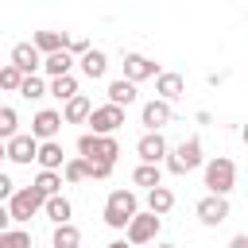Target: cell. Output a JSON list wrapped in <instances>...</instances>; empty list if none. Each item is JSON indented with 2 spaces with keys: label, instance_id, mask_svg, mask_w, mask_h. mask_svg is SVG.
<instances>
[{
  "label": "cell",
  "instance_id": "1",
  "mask_svg": "<svg viewBox=\"0 0 248 248\" xmlns=\"http://www.w3.org/2000/svg\"><path fill=\"white\" fill-rule=\"evenodd\" d=\"M39 209H46V194L31 182V186H23V190H16L12 198H8V217L12 221H31Z\"/></svg>",
  "mask_w": 248,
  "mask_h": 248
},
{
  "label": "cell",
  "instance_id": "2",
  "mask_svg": "<svg viewBox=\"0 0 248 248\" xmlns=\"http://www.w3.org/2000/svg\"><path fill=\"white\" fill-rule=\"evenodd\" d=\"M136 213L140 209H136V194L132 190H112L108 194V202H105V225L108 229H128Z\"/></svg>",
  "mask_w": 248,
  "mask_h": 248
},
{
  "label": "cell",
  "instance_id": "3",
  "mask_svg": "<svg viewBox=\"0 0 248 248\" xmlns=\"http://www.w3.org/2000/svg\"><path fill=\"white\" fill-rule=\"evenodd\" d=\"M78 151H81L85 159L116 163V155H120V143H116L112 136H101V132H85V136H78Z\"/></svg>",
  "mask_w": 248,
  "mask_h": 248
},
{
  "label": "cell",
  "instance_id": "4",
  "mask_svg": "<svg viewBox=\"0 0 248 248\" xmlns=\"http://www.w3.org/2000/svg\"><path fill=\"white\" fill-rule=\"evenodd\" d=\"M194 167H202V140H182L167 155V170L170 174H190Z\"/></svg>",
  "mask_w": 248,
  "mask_h": 248
},
{
  "label": "cell",
  "instance_id": "5",
  "mask_svg": "<svg viewBox=\"0 0 248 248\" xmlns=\"http://www.w3.org/2000/svg\"><path fill=\"white\" fill-rule=\"evenodd\" d=\"M232 182H236V167H232V159L217 155V159L205 163V186H209V194H229Z\"/></svg>",
  "mask_w": 248,
  "mask_h": 248
},
{
  "label": "cell",
  "instance_id": "6",
  "mask_svg": "<svg viewBox=\"0 0 248 248\" xmlns=\"http://www.w3.org/2000/svg\"><path fill=\"white\" fill-rule=\"evenodd\" d=\"M159 229H163V213H155V209L136 213L132 225H128V244H151L159 236Z\"/></svg>",
  "mask_w": 248,
  "mask_h": 248
},
{
  "label": "cell",
  "instance_id": "7",
  "mask_svg": "<svg viewBox=\"0 0 248 248\" xmlns=\"http://www.w3.org/2000/svg\"><path fill=\"white\" fill-rule=\"evenodd\" d=\"M198 221L209 225V229H217L221 221H229V202H225V194H205V198L198 202Z\"/></svg>",
  "mask_w": 248,
  "mask_h": 248
},
{
  "label": "cell",
  "instance_id": "8",
  "mask_svg": "<svg viewBox=\"0 0 248 248\" xmlns=\"http://www.w3.org/2000/svg\"><path fill=\"white\" fill-rule=\"evenodd\" d=\"M89 124H93V132H101V136H112L120 124H124V108L120 105H101V108H93L89 112Z\"/></svg>",
  "mask_w": 248,
  "mask_h": 248
},
{
  "label": "cell",
  "instance_id": "9",
  "mask_svg": "<svg viewBox=\"0 0 248 248\" xmlns=\"http://www.w3.org/2000/svg\"><path fill=\"white\" fill-rule=\"evenodd\" d=\"M4 155H8L12 163H31V159H39V136H12V140H4Z\"/></svg>",
  "mask_w": 248,
  "mask_h": 248
},
{
  "label": "cell",
  "instance_id": "10",
  "mask_svg": "<svg viewBox=\"0 0 248 248\" xmlns=\"http://www.w3.org/2000/svg\"><path fill=\"white\" fill-rule=\"evenodd\" d=\"M43 58H46V54H43L35 43H16V46H12V62H16L23 74H35V70L43 66Z\"/></svg>",
  "mask_w": 248,
  "mask_h": 248
},
{
  "label": "cell",
  "instance_id": "11",
  "mask_svg": "<svg viewBox=\"0 0 248 248\" xmlns=\"http://www.w3.org/2000/svg\"><path fill=\"white\" fill-rule=\"evenodd\" d=\"M124 78L128 81H143V78H159V66L147 54H124Z\"/></svg>",
  "mask_w": 248,
  "mask_h": 248
},
{
  "label": "cell",
  "instance_id": "12",
  "mask_svg": "<svg viewBox=\"0 0 248 248\" xmlns=\"http://www.w3.org/2000/svg\"><path fill=\"white\" fill-rule=\"evenodd\" d=\"M62 112H54V108H43V112H35V120H31V136H39V140H54L58 136V128H62Z\"/></svg>",
  "mask_w": 248,
  "mask_h": 248
},
{
  "label": "cell",
  "instance_id": "13",
  "mask_svg": "<svg viewBox=\"0 0 248 248\" xmlns=\"http://www.w3.org/2000/svg\"><path fill=\"white\" fill-rule=\"evenodd\" d=\"M136 155H140V163H159V159H167V140L159 132H147V136H140Z\"/></svg>",
  "mask_w": 248,
  "mask_h": 248
},
{
  "label": "cell",
  "instance_id": "14",
  "mask_svg": "<svg viewBox=\"0 0 248 248\" xmlns=\"http://www.w3.org/2000/svg\"><path fill=\"white\" fill-rule=\"evenodd\" d=\"M163 124H170V101H163V97L159 101H147L143 105V128L147 132H159Z\"/></svg>",
  "mask_w": 248,
  "mask_h": 248
},
{
  "label": "cell",
  "instance_id": "15",
  "mask_svg": "<svg viewBox=\"0 0 248 248\" xmlns=\"http://www.w3.org/2000/svg\"><path fill=\"white\" fill-rule=\"evenodd\" d=\"M155 93H159L163 101H178V97L186 93V81H182V74H174V70L159 74V78H155Z\"/></svg>",
  "mask_w": 248,
  "mask_h": 248
},
{
  "label": "cell",
  "instance_id": "16",
  "mask_svg": "<svg viewBox=\"0 0 248 248\" xmlns=\"http://www.w3.org/2000/svg\"><path fill=\"white\" fill-rule=\"evenodd\" d=\"M39 167H43V170H58V167H66L62 143H54V140H43V143H39Z\"/></svg>",
  "mask_w": 248,
  "mask_h": 248
},
{
  "label": "cell",
  "instance_id": "17",
  "mask_svg": "<svg viewBox=\"0 0 248 248\" xmlns=\"http://www.w3.org/2000/svg\"><path fill=\"white\" fill-rule=\"evenodd\" d=\"M43 54H54V50H66V43H70V35L66 31H35V39H31Z\"/></svg>",
  "mask_w": 248,
  "mask_h": 248
},
{
  "label": "cell",
  "instance_id": "18",
  "mask_svg": "<svg viewBox=\"0 0 248 248\" xmlns=\"http://www.w3.org/2000/svg\"><path fill=\"white\" fill-rule=\"evenodd\" d=\"M105 70H108V58H105L101 50L89 46V50L81 54V74H85L89 81H97V78H105Z\"/></svg>",
  "mask_w": 248,
  "mask_h": 248
},
{
  "label": "cell",
  "instance_id": "19",
  "mask_svg": "<svg viewBox=\"0 0 248 248\" xmlns=\"http://www.w3.org/2000/svg\"><path fill=\"white\" fill-rule=\"evenodd\" d=\"M108 101H112V105H120V108H128V105L136 101V81H128V78L108 81Z\"/></svg>",
  "mask_w": 248,
  "mask_h": 248
},
{
  "label": "cell",
  "instance_id": "20",
  "mask_svg": "<svg viewBox=\"0 0 248 248\" xmlns=\"http://www.w3.org/2000/svg\"><path fill=\"white\" fill-rule=\"evenodd\" d=\"M89 112H93V105H89V97H85V93L70 97V101H66V108H62L66 124H81V120H89Z\"/></svg>",
  "mask_w": 248,
  "mask_h": 248
},
{
  "label": "cell",
  "instance_id": "21",
  "mask_svg": "<svg viewBox=\"0 0 248 248\" xmlns=\"http://www.w3.org/2000/svg\"><path fill=\"white\" fill-rule=\"evenodd\" d=\"M70 66H74V54H70V50H54V54H46V58H43V70H46L50 78L70 74Z\"/></svg>",
  "mask_w": 248,
  "mask_h": 248
},
{
  "label": "cell",
  "instance_id": "22",
  "mask_svg": "<svg viewBox=\"0 0 248 248\" xmlns=\"http://www.w3.org/2000/svg\"><path fill=\"white\" fill-rule=\"evenodd\" d=\"M132 182H136V186H147V190H151V186H159V182H163L159 163H140V167L132 170Z\"/></svg>",
  "mask_w": 248,
  "mask_h": 248
},
{
  "label": "cell",
  "instance_id": "23",
  "mask_svg": "<svg viewBox=\"0 0 248 248\" xmlns=\"http://www.w3.org/2000/svg\"><path fill=\"white\" fill-rule=\"evenodd\" d=\"M170 205H174V194H170L163 182L147 190V209H155V213H170Z\"/></svg>",
  "mask_w": 248,
  "mask_h": 248
},
{
  "label": "cell",
  "instance_id": "24",
  "mask_svg": "<svg viewBox=\"0 0 248 248\" xmlns=\"http://www.w3.org/2000/svg\"><path fill=\"white\" fill-rule=\"evenodd\" d=\"M70 213H74V209H70V202H66L62 194L46 198V217H50L54 225H66V221H70Z\"/></svg>",
  "mask_w": 248,
  "mask_h": 248
},
{
  "label": "cell",
  "instance_id": "25",
  "mask_svg": "<svg viewBox=\"0 0 248 248\" xmlns=\"http://www.w3.org/2000/svg\"><path fill=\"white\" fill-rule=\"evenodd\" d=\"M54 248H81V232H78V225H58L54 229Z\"/></svg>",
  "mask_w": 248,
  "mask_h": 248
},
{
  "label": "cell",
  "instance_id": "26",
  "mask_svg": "<svg viewBox=\"0 0 248 248\" xmlns=\"http://www.w3.org/2000/svg\"><path fill=\"white\" fill-rule=\"evenodd\" d=\"M50 93H54L58 101H70V97H78V81H74V74L50 78Z\"/></svg>",
  "mask_w": 248,
  "mask_h": 248
},
{
  "label": "cell",
  "instance_id": "27",
  "mask_svg": "<svg viewBox=\"0 0 248 248\" xmlns=\"http://www.w3.org/2000/svg\"><path fill=\"white\" fill-rule=\"evenodd\" d=\"M23 78H27V74H23V70H19L16 62H8V66L0 70V85H4L8 93H19V85H23Z\"/></svg>",
  "mask_w": 248,
  "mask_h": 248
},
{
  "label": "cell",
  "instance_id": "28",
  "mask_svg": "<svg viewBox=\"0 0 248 248\" xmlns=\"http://www.w3.org/2000/svg\"><path fill=\"white\" fill-rule=\"evenodd\" d=\"M62 174H66V182H81V178H89V159H85V155H78V159H66Z\"/></svg>",
  "mask_w": 248,
  "mask_h": 248
},
{
  "label": "cell",
  "instance_id": "29",
  "mask_svg": "<svg viewBox=\"0 0 248 248\" xmlns=\"http://www.w3.org/2000/svg\"><path fill=\"white\" fill-rule=\"evenodd\" d=\"M0 248H31V232H23V229H0Z\"/></svg>",
  "mask_w": 248,
  "mask_h": 248
},
{
  "label": "cell",
  "instance_id": "30",
  "mask_svg": "<svg viewBox=\"0 0 248 248\" xmlns=\"http://www.w3.org/2000/svg\"><path fill=\"white\" fill-rule=\"evenodd\" d=\"M43 93H50V89L43 85V78H35V74H27V78H23V85H19V97H27V101H39Z\"/></svg>",
  "mask_w": 248,
  "mask_h": 248
},
{
  "label": "cell",
  "instance_id": "31",
  "mask_svg": "<svg viewBox=\"0 0 248 248\" xmlns=\"http://www.w3.org/2000/svg\"><path fill=\"white\" fill-rule=\"evenodd\" d=\"M35 186H39L46 198H54L58 186H62V178H58V170H39V174H35Z\"/></svg>",
  "mask_w": 248,
  "mask_h": 248
},
{
  "label": "cell",
  "instance_id": "32",
  "mask_svg": "<svg viewBox=\"0 0 248 248\" xmlns=\"http://www.w3.org/2000/svg\"><path fill=\"white\" fill-rule=\"evenodd\" d=\"M0 136H4V140H12V136H16V108H12V105H4V108H0Z\"/></svg>",
  "mask_w": 248,
  "mask_h": 248
},
{
  "label": "cell",
  "instance_id": "33",
  "mask_svg": "<svg viewBox=\"0 0 248 248\" xmlns=\"http://www.w3.org/2000/svg\"><path fill=\"white\" fill-rule=\"evenodd\" d=\"M112 174V163H101V159H89V178H108Z\"/></svg>",
  "mask_w": 248,
  "mask_h": 248
},
{
  "label": "cell",
  "instance_id": "34",
  "mask_svg": "<svg viewBox=\"0 0 248 248\" xmlns=\"http://www.w3.org/2000/svg\"><path fill=\"white\" fill-rule=\"evenodd\" d=\"M66 50H70V54H78V58H81V54H85V50H89V43H85V39H81V35H70V43H66Z\"/></svg>",
  "mask_w": 248,
  "mask_h": 248
},
{
  "label": "cell",
  "instance_id": "35",
  "mask_svg": "<svg viewBox=\"0 0 248 248\" xmlns=\"http://www.w3.org/2000/svg\"><path fill=\"white\" fill-rule=\"evenodd\" d=\"M12 194H16V190H12V178L0 174V198H12Z\"/></svg>",
  "mask_w": 248,
  "mask_h": 248
},
{
  "label": "cell",
  "instance_id": "36",
  "mask_svg": "<svg viewBox=\"0 0 248 248\" xmlns=\"http://www.w3.org/2000/svg\"><path fill=\"white\" fill-rule=\"evenodd\" d=\"M229 248H248V232H240V236H232V244Z\"/></svg>",
  "mask_w": 248,
  "mask_h": 248
},
{
  "label": "cell",
  "instance_id": "37",
  "mask_svg": "<svg viewBox=\"0 0 248 248\" xmlns=\"http://www.w3.org/2000/svg\"><path fill=\"white\" fill-rule=\"evenodd\" d=\"M108 248H132V244H124V240H112V244H108Z\"/></svg>",
  "mask_w": 248,
  "mask_h": 248
},
{
  "label": "cell",
  "instance_id": "38",
  "mask_svg": "<svg viewBox=\"0 0 248 248\" xmlns=\"http://www.w3.org/2000/svg\"><path fill=\"white\" fill-rule=\"evenodd\" d=\"M240 140H244V143H248V124H244V128H240Z\"/></svg>",
  "mask_w": 248,
  "mask_h": 248
},
{
  "label": "cell",
  "instance_id": "39",
  "mask_svg": "<svg viewBox=\"0 0 248 248\" xmlns=\"http://www.w3.org/2000/svg\"><path fill=\"white\" fill-rule=\"evenodd\" d=\"M159 248H174V244H159Z\"/></svg>",
  "mask_w": 248,
  "mask_h": 248
}]
</instances>
